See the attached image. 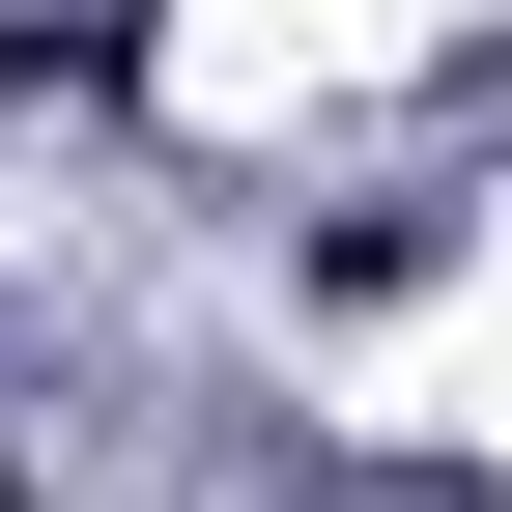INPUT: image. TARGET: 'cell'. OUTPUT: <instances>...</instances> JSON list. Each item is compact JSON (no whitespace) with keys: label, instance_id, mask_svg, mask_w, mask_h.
Here are the masks:
<instances>
[{"label":"cell","instance_id":"6da1fadb","mask_svg":"<svg viewBox=\"0 0 512 512\" xmlns=\"http://www.w3.org/2000/svg\"><path fill=\"white\" fill-rule=\"evenodd\" d=\"M0 512H29V484H0Z\"/></svg>","mask_w":512,"mask_h":512}]
</instances>
